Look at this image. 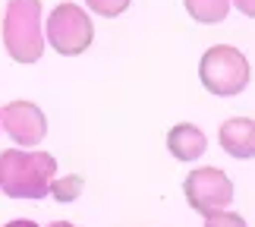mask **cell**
<instances>
[{
    "instance_id": "obj_1",
    "label": "cell",
    "mask_w": 255,
    "mask_h": 227,
    "mask_svg": "<svg viewBox=\"0 0 255 227\" xmlns=\"http://www.w3.org/2000/svg\"><path fill=\"white\" fill-rule=\"evenodd\" d=\"M57 177V158L47 152L6 149L0 155V190L13 199H44Z\"/></svg>"
},
{
    "instance_id": "obj_2",
    "label": "cell",
    "mask_w": 255,
    "mask_h": 227,
    "mask_svg": "<svg viewBox=\"0 0 255 227\" xmlns=\"http://www.w3.org/2000/svg\"><path fill=\"white\" fill-rule=\"evenodd\" d=\"M3 47L16 63H38L44 54L41 0H9L3 13Z\"/></svg>"
},
{
    "instance_id": "obj_3",
    "label": "cell",
    "mask_w": 255,
    "mask_h": 227,
    "mask_svg": "<svg viewBox=\"0 0 255 227\" xmlns=\"http://www.w3.org/2000/svg\"><path fill=\"white\" fill-rule=\"evenodd\" d=\"M199 79H202V85L208 88L211 95L230 98V95H240L243 88L249 85L252 66L246 60V54H240V47L214 44V47H208V51L202 54Z\"/></svg>"
},
{
    "instance_id": "obj_4",
    "label": "cell",
    "mask_w": 255,
    "mask_h": 227,
    "mask_svg": "<svg viewBox=\"0 0 255 227\" xmlns=\"http://www.w3.org/2000/svg\"><path fill=\"white\" fill-rule=\"evenodd\" d=\"M47 44L63 57H79L95 41L92 16L79 3H57L54 13L47 16Z\"/></svg>"
},
{
    "instance_id": "obj_5",
    "label": "cell",
    "mask_w": 255,
    "mask_h": 227,
    "mask_svg": "<svg viewBox=\"0 0 255 227\" xmlns=\"http://www.w3.org/2000/svg\"><path fill=\"white\" fill-rule=\"evenodd\" d=\"M183 193L189 209L205 215V218L214 212H224L233 202V183L221 167H195L183 180Z\"/></svg>"
},
{
    "instance_id": "obj_6",
    "label": "cell",
    "mask_w": 255,
    "mask_h": 227,
    "mask_svg": "<svg viewBox=\"0 0 255 227\" xmlns=\"http://www.w3.org/2000/svg\"><path fill=\"white\" fill-rule=\"evenodd\" d=\"M0 130L9 133V139L22 149H32L47 136V117L32 101H9L0 111Z\"/></svg>"
},
{
    "instance_id": "obj_7",
    "label": "cell",
    "mask_w": 255,
    "mask_h": 227,
    "mask_svg": "<svg viewBox=\"0 0 255 227\" xmlns=\"http://www.w3.org/2000/svg\"><path fill=\"white\" fill-rule=\"evenodd\" d=\"M218 142L230 158L249 161L255 155V120L252 117H230V120H224L221 133H218Z\"/></svg>"
},
{
    "instance_id": "obj_8",
    "label": "cell",
    "mask_w": 255,
    "mask_h": 227,
    "mask_svg": "<svg viewBox=\"0 0 255 227\" xmlns=\"http://www.w3.org/2000/svg\"><path fill=\"white\" fill-rule=\"evenodd\" d=\"M167 149L176 161H199L208 149V139L195 123H176L167 133Z\"/></svg>"
},
{
    "instance_id": "obj_9",
    "label": "cell",
    "mask_w": 255,
    "mask_h": 227,
    "mask_svg": "<svg viewBox=\"0 0 255 227\" xmlns=\"http://www.w3.org/2000/svg\"><path fill=\"white\" fill-rule=\"evenodd\" d=\"M183 3H186V13L205 25L224 22V16L230 13V0H183Z\"/></svg>"
},
{
    "instance_id": "obj_10",
    "label": "cell",
    "mask_w": 255,
    "mask_h": 227,
    "mask_svg": "<svg viewBox=\"0 0 255 227\" xmlns=\"http://www.w3.org/2000/svg\"><path fill=\"white\" fill-rule=\"evenodd\" d=\"M82 190H85V180H82V177L79 174H66L63 180H57V177H54L47 196H54L57 202H76L82 196Z\"/></svg>"
},
{
    "instance_id": "obj_11",
    "label": "cell",
    "mask_w": 255,
    "mask_h": 227,
    "mask_svg": "<svg viewBox=\"0 0 255 227\" xmlns=\"http://www.w3.org/2000/svg\"><path fill=\"white\" fill-rule=\"evenodd\" d=\"M85 3H88V9H92V13L104 16V19H114V16L126 13V6H129L132 0H85Z\"/></svg>"
},
{
    "instance_id": "obj_12",
    "label": "cell",
    "mask_w": 255,
    "mask_h": 227,
    "mask_svg": "<svg viewBox=\"0 0 255 227\" xmlns=\"http://www.w3.org/2000/svg\"><path fill=\"white\" fill-rule=\"evenodd\" d=\"M205 227H246V218L243 215H237V212H214V215H208L205 218Z\"/></svg>"
},
{
    "instance_id": "obj_13",
    "label": "cell",
    "mask_w": 255,
    "mask_h": 227,
    "mask_svg": "<svg viewBox=\"0 0 255 227\" xmlns=\"http://www.w3.org/2000/svg\"><path fill=\"white\" fill-rule=\"evenodd\" d=\"M233 3L240 6L243 16H255V0H233Z\"/></svg>"
},
{
    "instance_id": "obj_14",
    "label": "cell",
    "mask_w": 255,
    "mask_h": 227,
    "mask_svg": "<svg viewBox=\"0 0 255 227\" xmlns=\"http://www.w3.org/2000/svg\"><path fill=\"white\" fill-rule=\"evenodd\" d=\"M3 227H38L35 221H28V218H19V221H9V224H3Z\"/></svg>"
},
{
    "instance_id": "obj_15",
    "label": "cell",
    "mask_w": 255,
    "mask_h": 227,
    "mask_svg": "<svg viewBox=\"0 0 255 227\" xmlns=\"http://www.w3.org/2000/svg\"><path fill=\"white\" fill-rule=\"evenodd\" d=\"M47 227H73V224H66V221H54V224H47Z\"/></svg>"
}]
</instances>
